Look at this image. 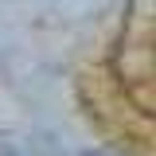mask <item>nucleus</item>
I'll list each match as a JSON object with an SVG mask.
<instances>
[{"label":"nucleus","mask_w":156,"mask_h":156,"mask_svg":"<svg viewBox=\"0 0 156 156\" xmlns=\"http://www.w3.org/2000/svg\"><path fill=\"white\" fill-rule=\"evenodd\" d=\"M0 156H16V148H12V140H8V136H0Z\"/></svg>","instance_id":"f257e3e1"}]
</instances>
